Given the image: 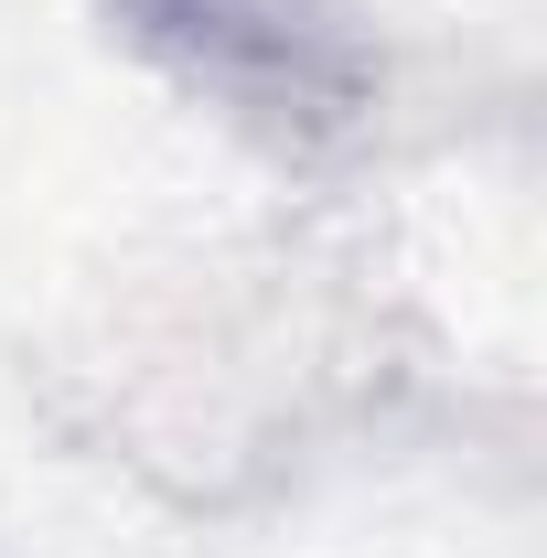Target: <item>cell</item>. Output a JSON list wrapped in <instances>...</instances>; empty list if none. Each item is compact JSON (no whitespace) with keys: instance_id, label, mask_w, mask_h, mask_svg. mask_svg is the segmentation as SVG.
Returning a JSON list of instances; mask_svg holds the SVG:
<instances>
[{"instance_id":"cell-1","label":"cell","mask_w":547,"mask_h":558,"mask_svg":"<svg viewBox=\"0 0 547 558\" xmlns=\"http://www.w3.org/2000/svg\"><path fill=\"white\" fill-rule=\"evenodd\" d=\"M97 376V440L172 505H247L333 451L387 387L376 312L301 247L150 290Z\"/></svg>"},{"instance_id":"cell-2","label":"cell","mask_w":547,"mask_h":558,"mask_svg":"<svg viewBox=\"0 0 547 558\" xmlns=\"http://www.w3.org/2000/svg\"><path fill=\"white\" fill-rule=\"evenodd\" d=\"M108 44L279 172H354L398 119L365 0H97Z\"/></svg>"}]
</instances>
